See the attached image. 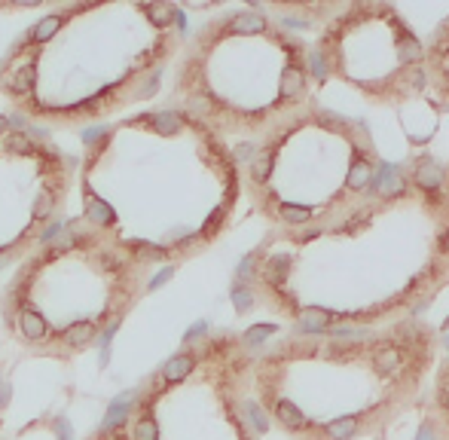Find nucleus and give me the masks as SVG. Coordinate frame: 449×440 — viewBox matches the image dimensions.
Segmentation results:
<instances>
[{"label": "nucleus", "instance_id": "1", "mask_svg": "<svg viewBox=\"0 0 449 440\" xmlns=\"http://www.w3.org/2000/svg\"><path fill=\"white\" fill-rule=\"evenodd\" d=\"M132 401H134V394L125 392V394H120L113 404H110V407H107V416H104V422H101V434H110L113 428L123 425L125 416H129V410H132Z\"/></svg>", "mask_w": 449, "mask_h": 440}, {"label": "nucleus", "instance_id": "2", "mask_svg": "<svg viewBox=\"0 0 449 440\" xmlns=\"http://www.w3.org/2000/svg\"><path fill=\"white\" fill-rule=\"evenodd\" d=\"M336 318L340 315H333V312H327V309H309L306 315L300 318V330L303 334H321V330H327V324Z\"/></svg>", "mask_w": 449, "mask_h": 440}, {"label": "nucleus", "instance_id": "3", "mask_svg": "<svg viewBox=\"0 0 449 440\" xmlns=\"http://www.w3.org/2000/svg\"><path fill=\"white\" fill-rule=\"evenodd\" d=\"M275 416H278V422H282L284 428H291V431H300V428L309 425V419L303 416V413L296 410L291 401H278L275 404Z\"/></svg>", "mask_w": 449, "mask_h": 440}, {"label": "nucleus", "instance_id": "4", "mask_svg": "<svg viewBox=\"0 0 449 440\" xmlns=\"http://www.w3.org/2000/svg\"><path fill=\"white\" fill-rule=\"evenodd\" d=\"M287 273H291V257H287V254H275V257L266 263V269H263V278H266L269 284L282 287Z\"/></svg>", "mask_w": 449, "mask_h": 440}, {"label": "nucleus", "instance_id": "5", "mask_svg": "<svg viewBox=\"0 0 449 440\" xmlns=\"http://www.w3.org/2000/svg\"><path fill=\"white\" fill-rule=\"evenodd\" d=\"M193 364H196V361H193V355H174V358L165 364V370H163L165 383H181L184 376H190Z\"/></svg>", "mask_w": 449, "mask_h": 440}, {"label": "nucleus", "instance_id": "6", "mask_svg": "<svg viewBox=\"0 0 449 440\" xmlns=\"http://www.w3.org/2000/svg\"><path fill=\"white\" fill-rule=\"evenodd\" d=\"M34 86V64H22V67H15L13 74H6V89H13V92H28Z\"/></svg>", "mask_w": 449, "mask_h": 440}, {"label": "nucleus", "instance_id": "7", "mask_svg": "<svg viewBox=\"0 0 449 440\" xmlns=\"http://www.w3.org/2000/svg\"><path fill=\"white\" fill-rule=\"evenodd\" d=\"M22 334L28 336V340H43L46 336V321L37 315V312H31V309H25L22 312Z\"/></svg>", "mask_w": 449, "mask_h": 440}, {"label": "nucleus", "instance_id": "8", "mask_svg": "<svg viewBox=\"0 0 449 440\" xmlns=\"http://www.w3.org/2000/svg\"><path fill=\"white\" fill-rule=\"evenodd\" d=\"M300 92H303V71L296 64H287L282 77V98H296Z\"/></svg>", "mask_w": 449, "mask_h": 440}, {"label": "nucleus", "instance_id": "9", "mask_svg": "<svg viewBox=\"0 0 449 440\" xmlns=\"http://www.w3.org/2000/svg\"><path fill=\"white\" fill-rule=\"evenodd\" d=\"M440 181H443V172L434 165V163H422L419 165V172H416V184L425 193H431V190H437L440 187Z\"/></svg>", "mask_w": 449, "mask_h": 440}, {"label": "nucleus", "instance_id": "10", "mask_svg": "<svg viewBox=\"0 0 449 440\" xmlns=\"http://www.w3.org/2000/svg\"><path fill=\"white\" fill-rule=\"evenodd\" d=\"M370 181V163L367 159H354L349 168V177H345V187L349 190H364Z\"/></svg>", "mask_w": 449, "mask_h": 440}, {"label": "nucleus", "instance_id": "11", "mask_svg": "<svg viewBox=\"0 0 449 440\" xmlns=\"http://www.w3.org/2000/svg\"><path fill=\"white\" fill-rule=\"evenodd\" d=\"M354 431H358V416H343V419H336V422L327 425V434L333 440H349Z\"/></svg>", "mask_w": 449, "mask_h": 440}, {"label": "nucleus", "instance_id": "12", "mask_svg": "<svg viewBox=\"0 0 449 440\" xmlns=\"http://www.w3.org/2000/svg\"><path fill=\"white\" fill-rule=\"evenodd\" d=\"M233 31H239V34H257V31H263V15H257V13L235 15V19H233Z\"/></svg>", "mask_w": 449, "mask_h": 440}, {"label": "nucleus", "instance_id": "13", "mask_svg": "<svg viewBox=\"0 0 449 440\" xmlns=\"http://www.w3.org/2000/svg\"><path fill=\"white\" fill-rule=\"evenodd\" d=\"M89 220H95V224H104V226H110V224H116V214H113V208L107 205V202H101V199H92L89 202Z\"/></svg>", "mask_w": 449, "mask_h": 440}, {"label": "nucleus", "instance_id": "14", "mask_svg": "<svg viewBox=\"0 0 449 440\" xmlns=\"http://www.w3.org/2000/svg\"><path fill=\"white\" fill-rule=\"evenodd\" d=\"M92 334H95V327L86 324V321H80V324H71L64 330V343L71 345H86L92 340Z\"/></svg>", "mask_w": 449, "mask_h": 440}, {"label": "nucleus", "instance_id": "15", "mask_svg": "<svg viewBox=\"0 0 449 440\" xmlns=\"http://www.w3.org/2000/svg\"><path fill=\"white\" fill-rule=\"evenodd\" d=\"M144 13H147L150 22L159 25V28L174 22V6H168V4H150V6H144Z\"/></svg>", "mask_w": 449, "mask_h": 440}, {"label": "nucleus", "instance_id": "16", "mask_svg": "<svg viewBox=\"0 0 449 440\" xmlns=\"http://www.w3.org/2000/svg\"><path fill=\"white\" fill-rule=\"evenodd\" d=\"M153 129L159 135H174L177 129H181V116L177 114H156L153 116Z\"/></svg>", "mask_w": 449, "mask_h": 440}, {"label": "nucleus", "instance_id": "17", "mask_svg": "<svg viewBox=\"0 0 449 440\" xmlns=\"http://www.w3.org/2000/svg\"><path fill=\"white\" fill-rule=\"evenodd\" d=\"M278 211H282V217L287 220V224H309V220H312V208H300V205H287V202H284V205L278 208Z\"/></svg>", "mask_w": 449, "mask_h": 440}, {"label": "nucleus", "instance_id": "18", "mask_svg": "<svg viewBox=\"0 0 449 440\" xmlns=\"http://www.w3.org/2000/svg\"><path fill=\"white\" fill-rule=\"evenodd\" d=\"M58 25H62V19H58V15H49V19H43V22L37 25V28H34V40H37V43H46V40L58 31Z\"/></svg>", "mask_w": 449, "mask_h": 440}, {"label": "nucleus", "instance_id": "19", "mask_svg": "<svg viewBox=\"0 0 449 440\" xmlns=\"http://www.w3.org/2000/svg\"><path fill=\"white\" fill-rule=\"evenodd\" d=\"M376 364H379V370H394V367H401V349L388 345V349H382V352L376 355Z\"/></svg>", "mask_w": 449, "mask_h": 440}, {"label": "nucleus", "instance_id": "20", "mask_svg": "<svg viewBox=\"0 0 449 440\" xmlns=\"http://www.w3.org/2000/svg\"><path fill=\"white\" fill-rule=\"evenodd\" d=\"M272 334H275V324H257V327H251L248 334H244V343H248V345H260L263 340H269Z\"/></svg>", "mask_w": 449, "mask_h": 440}, {"label": "nucleus", "instance_id": "21", "mask_svg": "<svg viewBox=\"0 0 449 440\" xmlns=\"http://www.w3.org/2000/svg\"><path fill=\"white\" fill-rule=\"evenodd\" d=\"M251 303H254V297H251L248 287H244V284H235V287H233V306H235V312H248Z\"/></svg>", "mask_w": 449, "mask_h": 440}, {"label": "nucleus", "instance_id": "22", "mask_svg": "<svg viewBox=\"0 0 449 440\" xmlns=\"http://www.w3.org/2000/svg\"><path fill=\"white\" fill-rule=\"evenodd\" d=\"M159 437V428H156V422L150 419V416H144L138 422V428H134V440H156Z\"/></svg>", "mask_w": 449, "mask_h": 440}, {"label": "nucleus", "instance_id": "23", "mask_svg": "<svg viewBox=\"0 0 449 440\" xmlns=\"http://www.w3.org/2000/svg\"><path fill=\"white\" fill-rule=\"evenodd\" d=\"M269 172H272V150L257 156V163H254V181H266Z\"/></svg>", "mask_w": 449, "mask_h": 440}, {"label": "nucleus", "instance_id": "24", "mask_svg": "<svg viewBox=\"0 0 449 440\" xmlns=\"http://www.w3.org/2000/svg\"><path fill=\"white\" fill-rule=\"evenodd\" d=\"M4 147L13 150V153H31L34 144L25 138V135H10V138H4Z\"/></svg>", "mask_w": 449, "mask_h": 440}, {"label": "nucleus", "instance_id": "25", "mask_svg": "<svg viewBox=\"0 0 449 440\" xmlns=\"http://www.w3.org/2000/svg\"><path fill=\"white\" fill-rule=\"evenodd\" d=\"M254 263H257V251H251L248 257H242L239 269H235V275H239V282H248V278L254 275Z\"/></svg>", "mask_w": 449, "mask_h": 440}, {"label": "nucleus", "instance_id": "26", "mask_svg": "<svg viewBox=\"0 0 449 440\" xmlns=\"http://www.w3.org/2000/svg\"><path fill=\"white\" fill-rule=\"evenodd\" d=\"M401 53H403V58H406V62H416V58L422 55V49H419V43H416V40H413L410 34H406V37H401Z\"/></svg>", "mask_w": 449, "mask_h": 440}, {"label": "nucleus", "instance_id": "27", "mask_svg": "<svg viewBox=\"0 0 449 440\" xmlns=\"http://www.w3.org/2000/svg\"><path fill=\"white\" fill-rule=\"evenodd\" d=\"M244 410H248V416H251V422H254V428H257V431H266V428H269V422H266V416H263V410H260L254 401H248V407H244Z\"/></svg>", "mask_w": 449, "mask_h": 440}, {"label": "nucleus", "instance_id": "28", "mask_svg": "<svg viewBox=\"0 0 449 440\" xmlns=\"http://www.w3.org/2000/svg\"><path fill=\"white\" fill-rule=\"evenodd\" d=\"M113 334H116V321L104 330V336H101V364L110 361V340H113Z\"/></svg>", "mask_w": 449, "mask_h": 440}, {"label": "nucleus", "instance_id": "29", "mask_svg": "<svg viewBox=\"0 0 449 440\" xmlns=\"http://www.w3.org/2000/svg\"><path fill=\"white\" fill-rule=\"evenodd\" d=\"M220 220H223V208H214V211H211V217H208V224L202 226V235H214L217 226H220Z\"/></svg>", "mask_w": 449, "mask_h": 440}, {"label": "nucleus", "instance_id": "30", "mask_svg": "<svg viewBox=\"0 0 449 440\" xmlns=\"http://www.w3.org/2000/svg\"><path fill=\"white\" fill-rule=\"evenodd\" d=\"M62 233H64V224H62V220H53V224L43 230V235H40V242H55Z\"/></svg>", "mask_w": 449, "mask_h": 440}, {"label": "nucleus", "instance_id": "31", "mask_svg": "<svg viewBox=\"0 0 449 440\" xmlns=\"http://www.w3.org/2000/svg\"><path fill=\"white\" fill-rule=\"evenodd\" d=\"M53 428H55L58 440H71V422H67L64 416H58V419L53 422Z\"/></svg>", "mask_w": 449, "mask_h": 440}, {"label": "nucleus", "instance_id": "32", "mask_svg": "<svg viewBox=\"0 0 449 440\" xmlns=\"http://www.w3.org/2000/svg\"><path fill=\"white\" fill-rule=\"evenodd\" d=\"M309 64H312V71H315V77H318V80H324V77H327V67H324V62H321V55H318V53H309Z\"/></svg>", "mask_w": 449, "mask_h": 440}, {"label": "nucleus", "instance_id": "33", "mask_svg": "<svg viewBox=\"0 0 449 440\" xmlns=\"http://www.w3.org/2000/svg\"><path fill=\"white\" fill-rule=\"evenodd\" d=\"M107 132H110L107 125H98V129H86V132H83V141H89V144H92V141H104Z\"/></svg>", "mask_w": 449, "mask_h": 440}, {"label": "nucleus", "instance_id": "34", "mask_svg": "<svg viewBox=\"0 0 449 440\" xmlns=\"http://www.w3.org/2000/svg\"><path fill=\"white\" fill-rule=\"evenodd\" d=\"M172 275H174V269H172V266H165L163 273H159V275L153 278V282H150V291H156V287H163V284H165V282H168V278H172Z\"/></svg>", "mask_w": 449, "mask_h": 440}, {"label": "nucleus", "instance_id": "35", "mask_svg": "<svg viewBox=\"0 0 449 440\" xmlns=\"http://www.w3.org/2000/svg\"><path fill=\"white\" fill-rule=\"evenodd\" d=\"M205 330H208V324H205V321H199V324H193V327H190V330H186V334H184V343L196 340V336H202V334H205Z\"/></svg>", "mask_w": 449, "mask_h": 440}, {"label": "nucleus", "instance_id": "36", "mask_svg": "<svg viewBox=\"0 0 449 440\" xmlns=\"http://www.w3.org/2000/svg\"><path fill=\"white\" fill-rule=\"evenodd\" d=\"M46 211H49V196H43V199L37 202V205H34V217H43Z\"/></svg>", "mask_w": 449, "mask_h": 440}, {"label": "nucleus", "instance_id": "37", "mask_svg": "<svg viewBox=\"0 0 449 440\" xmlns=\"http://www.w3.org/2000/svg\"><path fill=\"white\" fill-rule=\"evenodd\" d=\"M416 440H434V431H431V425H428V422L419 428V437H416Z\"/></svg>", "mask_w": 449, "mask_h": 440}, {"label": "nucleus", "instance_id": "38", "mask_svg": "<svg viewBox=\"0 0 449 440\" xmlns=\"http://www.w3.org/2000/svg\"><path fill=\"white\" fill-rule=\"evenodd\" d=\"M6 401H10V385H6V383H4V385H0V407H4V404H6Z\"/></svg>", "mask_w": 449, "mask_h": 440}, {"label": "nucleus", "instance_id": "39", "mask_svg": "<svg viewBox=\"0 0 449 440\" xmlns=\"http://www.w3.org/2000/svg\"><path fill=\"white\" fill-rule=\"evenodd\" d=\"M254 153V150H251V144H242V147H239V153H235V156H239V159H248Z\"/></svg>", "mask_w": 449, "mask_h": 440}, {"label": "nucleus", "instance_id": "40", "mask_svg": "<svg viewBox=\"0 0 449 440\" xmlns=\"http://www.w3.org/2000/svg\"><path fill=\"white\" fill-rule=\"evenodd\" d=\"M284 25H291V28H306L309 22H303V19H284Z\"/></svg>", "mask_w": 449, "mask_h": 440}, {"label": "nucleus", "instance_id": "41", "mask_svg": "<svg viewBox=\"0 0 449 440\" xmlns=\"http://www.w3.org/2000/svg\"><path fill=\"white\" fill-rule=\"evenodd\" d=\"M440 404L449 410V388H443V394H440Z\"/></svg>", "mask_w": 449, "mask_h": 440}, {"label": "nucleus", "instance_id": "42", "mask_svg": "<svg viewBox=\"0 0 449 440\" xmlns=\"http://www.w3.org/2000/svg\"><path fill=\"white\" fill-rule=\"evenodd\" d=\"M443 245H446V248H449V235H446V239H443Z\"/></svg>", "mask_w": 449, "mask_h": 440}, {"label": "nucleus", "instance_id": "43", "mask_svg": "<svg viewBox=\"0 0 449 440\" xmlns=\"http://www.w3.org/2000/svg\"><path fill=\"white\" fill-rule=\"evenodd\" d=\"M443 327H449V318H446V324H443Z\"/></svg>", "mask_w": 449, "mask_h": 440}, {"label": "nucleus", "instance_id": "44", "mask_svg": "<svg viewBox=\"0 0 449 440\" xmlns=\"http://www.w3.org/2000/svg\"><path fill=\"white\" fill-rule=\"evenodd\" d=\"M446 345H449V336H446Z\"/></svg>", "mask_w": 449, "mask_h": 440}, {"label": "nucleus", "instance_id": "45", "mask_svg": "<svg viewBox=\"0 0 449 440\" xmlns=\"http://www.w3.org/2000/svg\"><path fill=\"white\" fill-rule=\"evenodd\" d=\"M0 123H4V120H0Z\"/></svg>", "mask_w": 449, "mask_h": 440}]
</instances>
